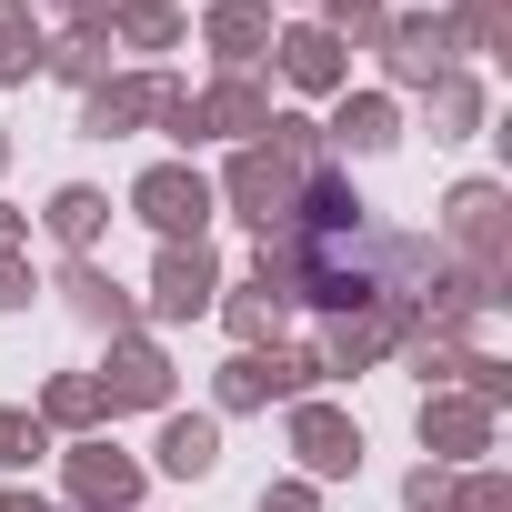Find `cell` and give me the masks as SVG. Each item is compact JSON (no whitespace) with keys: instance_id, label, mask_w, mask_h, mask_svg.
<instances>
[{"instance_id":"1","label":"cell","mask_w":512,"mask_h":512,"mask_svg":"<svg viewBox=\"0 0 512 512\" xmlns=\"http://www.w3.org/2000/svg\"><path fill=\"white\" fill-rule=\"evenodd\" d=\"M21 512H31V502H21Z\"/></svg>"}]
</instances>
